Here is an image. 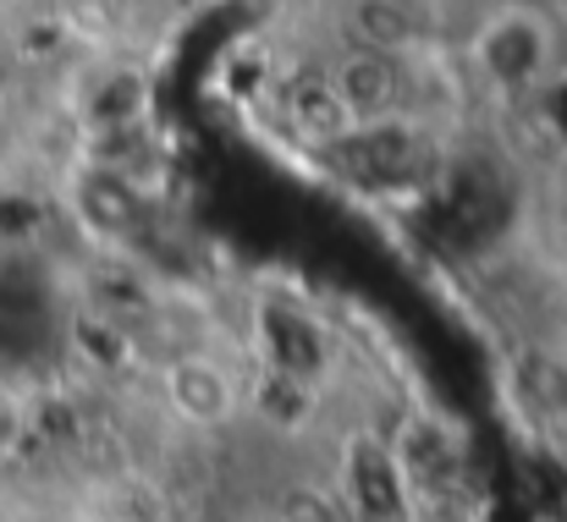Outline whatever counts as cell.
Returning a JSON list of instances; mask_svg holds the SVG:
<instances>
[{
  "mask_svg": "<svg viewBox=\"0 0 567 522\" xmlns=\"http://www.w3.org/2000/svg\"><path fill=\"white\" fill-rule=\"evenodd\" d=\"M161 385H166V407H172L183 424H193V429H220V424L237 413V379H231L209 352L172 357L166 374H161Z\"/></svg>",
  "mask_w": 567,
  "mask_h": 522,
  "instance_id": "cell-1",
  "label": "cell"
},
{
  "mask_svg": "<svg viewBox=\"0 0 567 522\" xmlns=\"http://www.w3.org/2000/svg\"><path fill=\"white\" fill-rule=\"evenodd\" d=\"M28 435H33V401H28V390L17 379L0 374V462L22 457Z\"/></svg>",
  "mask_w": 567,
  "mask_h": 522,
  "instance_id": "cell-2",
  "label": "cell"
}]
</instances>
